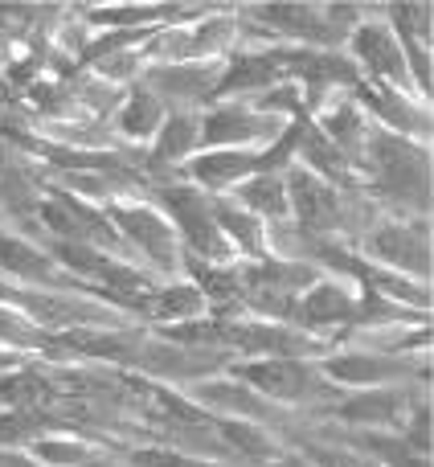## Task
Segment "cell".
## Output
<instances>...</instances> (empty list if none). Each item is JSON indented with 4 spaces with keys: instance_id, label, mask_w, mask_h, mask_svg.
Masks as SVG:
<instances>
[{
    "instance_id": "19",
    "label": "cell",
    "mask_w": 434,
    "mask_h": 467,
    "mask_svg": "<svg viewBox=\"0 0 434 467\" xmlns=\"http://www.w3.org/2000/svg\"><path fill=\"white\" fill-rule=\"evenodd\" d=\"M193 136H197V128H193V123H189V119H172L156 152H160L164 161H172V156H177V152H185V148L193 144Z\"/></svg>"
},
{
    "instance_id": "15",
    "label": "cell",
    "mask_w": 434,
    "mask_h": 467,
    "mask_svg": "<svg viewBox=\"0 0 434 467\" xmlns=\"http://www.w3.org/2000/svg\"><path fill=\"white\" fill-rule=\"evenodd\" d=\"M332 373H336V378H348V381H377V378H386V373H394V369L381 365V361H373V357H348V361L332 365Z\"/></svg>"
},
{
    "instance_id": "9",
    "label": "cell",
    "mask_w": 434,
    "mask_h": 467,
    "mask_svg": "<svg viewBox=\"0 0 434 467\" xmlns=\"http://www.w3.org/2000/svg\"><path fill=\"white\" fill-rule=\"evenodd\" d=\"M246 169H254V161L242 152H217V156H205V161L193 164L197 181H205V185H225V181L242 177Z\"/></svg>"
},
{
    "instance_id": "21",
    "label": "cell",
    "mask_w": 434,
    "mask_h": 467,
    "mask_svg": "<svg viewBox=\"0 0 434 467\" xmlns=\"http://www.w3.org/2000/svg\"><path fill=\"white\" fill-rule=\"evenodd\" d=\"M217 222H222V226L230 230L238 242H242V246L258 250V226H254V222H250V218H242V213H233V210H217Z\"/></svg>"
},
{
    "instance_id": "20",
    "label": "cell",
    "mask_w": 434,
    "mask_h": 467,
    "mask_svg": "<svg viewBox=\"0 0 434 467\" xmlns=\"http://www.w3.org/2000/svg\"><path fill=\"white\" fill-rule=\"evenodd\" d=\"M263 16L274 21V25H283V29H307L312 33V25H315L312 8H299V5H274V8H266Z\"/></svg>"
},
{
    "instance_id": "18",
    "label": "cell",
    "mask_w": 434,
    "mask_h": 467,
    "mask_svg": "<svg viewBox=\"0 0 434 467\" xmlns=\"http://www.w3.org/2000/svg\"><path fill=\"white\" fill-rule=\"evenodd\" d=\"M394 410H398V398L394 394H377V398H361V402H353L348 406V419H377V422H386V419H394Z\"/></svg>"
},
{
    "instance_id": "13",
    "label": "cell",
    "mask_w": 434,
    "mask_h": 467,
    "mask_svg": "<svg viewBox=\"0 0 434 467\" xmlns=\"http://www.w3.org/2000/svg\"><path fill=\"white\" fill-rule=\"evenodd\" d=\"M156 123H160V107H156V99H148V95H136L131 107L123 111V128H128L131 136H148Z\"/></svg>"
},
{
    "instance_id": "16",
    "label": "cell",
    "mask_w": 434,
    "mask_h": 467,
    "mask_svg": "<svg viewBox=\"0 0 434 467\" xmlns=\"http://www.w3.org/2000/svg\"><path fill=\"white\" fill-rule=\"evenodd\" d=\"M304 152L315 161V169H324V172H336L340 164H345V156L332 148V140L328 136H320V131H307V140H304Z\"/></svg>"
},
{
    "instance_id": "4",
    "label": "cell",
    "mask_w": 434,
    "mask_h": 467,
    "mask_svg": "<svg viewBox=\"0 0 434 467\" xmlns=\"http://www.w3.org/2000/svg\"><path fill=\"white\" fill-rule=\"evenodd\" d=\"M169 205H172V213L181 218V226H185L189 242H193L197 250H205V254H217V250H222L225 234L217 230L213 210H205L202 197H193V193H169Z\"/></svg>"
},
{
    "instance_id": "17",
    "label": "cell",
    "mask_w": 434,
    "mask_h": 467,
    "mask_svg": "<svg viewBox=\"0 0 434 467\" xmlns=\"http://www.w3.org/2000/svg\"><path fill=\"white\" fill-rule=\"evenodd\" d=\"M222 431L230 435V443H238L242 451L254 455V460H266V455H271V443H266L254 427H242V422H222Z\"/></svg>"
},
{
    "instance_id": "3",
    "label": "cell",
    "mask_w": 434,
    "mask_h": 467,
    "mask_svg": "<svg viewBox=\"0 0 434 467\" xmlns=\"http://www.w3.org/2000/svg\"><path fill=\"white\" fill-rule=\"evenodd\" d=\"M242 378L254 381L271 398H299L312 386V373L299 361H254V365H242Z\"/></svg>"
},
{
    "instance_id": "1",
    "label": "cell",
    "mask_w": 434,
    "mask_h": 467,
    "mask_svg": "<svg viewBox=\"0 0 434 467\" xmlns=\"http://www.w3.org/2000/svg\"><path fill=\"white\" fill-rule=\"evenodd\" d=\"M377 169H381V177H386V185L398 189V193H410V181L427 185V161H422V152H414L406 140H389V136L381 140Z\"/></svg>"
},
{
    "instance_id": "2",
    "label": "cell",
    "mask_w": 434,
    "mask_h": 467,
    "mask_svg": "<svg viewBox=\"0 0 434 467\" xmlns=\"http://www.w3.org/2000/svg\"><path fill=\"white\" fill-rule=\"evenodd\" d=\"M111 218L119 222V226L128 230V238H136L156 263H172V258H177V238H172V230L164 226L152 210H115Z\"/></svg>"
},
{
    "instance_id": "14",
    "label": "cell",
    "mask_w": 434,
    "mask_h": 467,
    "mask_svg": "<svg viewBox=\"0 0 434 467\" xmlns=\"http://www.w3.org/2000/svg\"><path fill=\"white\" fill-rule=\"evenodd\" d=\"M202 398L205 402H217V406H230L238 414H263V402L254 394H242V389H230V386H202Z\"/></svg>"
},
{
    "instance_id": "5",
    "label": "cell",
    "mask_w": 434,
    "mask_h": 467,
    "mask_svg": "<svg viewBox=\"0 0 434 467\" xmlns=\"http://www.w3.org/2000/svg\"><path fill=\"white\" fill-rule=\"evenodd\" d=\"M291 205L299 210V218L307 222V226H328L332 218H336V197H332V189H324L315 177H307V172H291Z\"/></svg>"
},
{
    "instance_id": "10",
    "label": "cell",
    "mask_w": 434,
    "mask_h": 467,
    "mask_svg": "<svg viewBox=\"0 0 434 467\" xmlns=\"http://www.w3.org/2000/svg\"><path fill=\"white\" fill-rule=\"evenodd\" d=\"M242 202L263 213H283L287 210V189H283V181L274 177V172H263V177H254L242 189Z\"/></svg>"
},
{
    "instance_id": "8",
    "label": "cell",
    "mask_w": 434,
    "mask_h": 467,
    "mask_svg": "<svg viewBox=\"0 0 434 467\" xmlns=\"http://www.w3.org/2000/svg\"><path fill=\"white\" fill-rule=\"evenodd\" d=\"M348 312H353V299H348L340 287H332V283H324V287L307 291V299H304V316H307L312 324L345 320Z\"/></svg>"
},
{
    "instance_id": "7",
    "label": "cell",
    "mask_w": 434,
    "mask_h": 467,
    "mask_svg": "<svg viewBox=\"0 0 434 467\" xmlns=\"http://www.w3.org/2000/svg\"><path fill=\"white\" fill-rule=\"evenodd\" d=\"M356 54L369 62V70L386 74V78H406L402 74V49H398V41L389 37L386 29H377V25H365V29L356 33Z\"/></svg>"
},
{
    "instance_id": "6",
    "label": "cell",
    "mask_w": 434,
    "mask_h": 467,
    "mask_svg": "<svg viewBox=\"0 0 434 467\" xmlns=\"http://www.w3.org/2000/svg\"><path fill=\"white\" fill-rule=\"evenodd\" d=\"M373 250H377L381 258H389L394 266H406V271H414V275H427V266H430L427 238H418V234H410V230H381L377 238H373Z\"/></svg>"
},
{
    "instance_id": "12",
    "label": "cell",
    "mask_w": 434,
    "mask_h": 467,
    "mask_svg": "<svg viewBox=\"0 0 434 467\" xmlns=\"http://www.w3.org/2000/svg\"><path fill=\"white\" fill-rule=\"evenodd\" d=\"M202 304H205V299H202V291H197V287H185V291H164V296H156V307H152V312L156 316H197V312H202Z\"/></svg>"
},
{
    "instance_id": "24",
    "label": "cell",
    "mask_w": 434,
    "mask_h": 467,
    "mask_svg": "<svg viewBox=\"0 0 434 467\" xmlns=\"http://www.w3.org/2000/svg\"><path fill=\"white\" fill-rule=\"evenodd\" d=\"M0 467H33V463H25V460H16V455H0Z\"/></svg>"
},
{
    "instance_id": "23",
    "label": "cell",
    "mask_w": 434,
    "mask_h": 467,
    "mask_svg": "<svg viewBox=\"0 0 434 467\" xmlns=\"http://www.w3.org/2000/svg\"><path fill=\"white\" fill-rule=\"evenodd\" d=\"M41 455H46L49 463H70V460H82V447H41Z\"/></svg>"
},
{
    "instance_id": "11",
    "label": "cell",
    "mask_w": 434,
    "mask_h": 467,
    "mask_svg": "<svg viewBox=\"0 0 434 467\" xmlns=\"http://www.w3.org/2000/svg\"><path fill=\"white\" fill-rule=\"evenodd\" d=\"M0 266H5V271H16V275H49L46 254L29 250L16 238H5V234H0Z\"/></svg>"
},
{
    "instance_id": "22",
    "label": "cell",
    "mask_w": 434,
    "mask_h": 467,
    "mask_svg": "<svg viewBox=\"0 0 434 467\" xmlns=\"http://www.w3.org/2000/svg\"><path fill=\"white\" fill-rule=\"evenodd\" d=\"M136 467H205V463L172 455V451H136Z\"/></svg>"
}]
</instances>
